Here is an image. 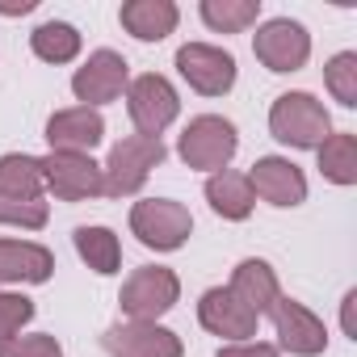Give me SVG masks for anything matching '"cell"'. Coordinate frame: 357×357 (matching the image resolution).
Segmentation results:
<instances>
[{
    "label": "cell",
    "mask_w": 357,
    "mask_h": 357,
    "mask_svg": "<svg viewBox=\"0 0 357 357\" xmlns=\"http://www.w3.org/2000/svg\"><path fill=\"white\" fill-rule=\"evenodd\" d=\"M51 211L43 202V168L34 155H0V223L38 231L47 227Z\"/></svg>",
    "instance_id": "cell-1"
},
{
    "label": "cell",
    "mask_w": 357,
    "mask_h": 357,
    "mask_svg": "<svg viewBox=\"0 0 357 357\" xmlns=\"http://www.w3.org/2000/svg\"><path fill=\"white\" fill-rule=\"evenodd\" d=\"M269 130L286 147L315 151L332 135V118H328L324 101H315L311 93H282L269 109Z\"/></svg>",
    "instance_id": "cell-2"
},
{
    "label": "cell",
    "mask_w": 357,
    "mask_h": 357,
    "mask_svg": "<svg viewBox=\"0 0 357 357\" xmlns=\"http://www.w3.org/2000/svg\"><path fill=\"white\" fill-rule=\"evenodd\" d=\"M164 143L151 139V135H126L109 147V160L101 164V176H105V194L109 198H130L143 190V181L151 176V168L164 164Z\"/></svg>",
    "instance_id": "cell-3"
},
{
    "label": "cell",
    "mask_w": 357,
    "mask_h": 357,
    "mask_svg": "<svg viewBox=\"0 0 357 357\" xmlns=\"http://www.w3.org/2000/svg\"><path fill=\"white\" fill-rule=\"evenodd\" d=\"M236 147H240V135H236V126H231L227 118H219V114L194 118V122L181 130V143H176L181 160H185L190 168H198V172H223V168L231 164Z\"/></svg>",
    "instance_id": "cell-4"
},
{
    "label": "cell",
    "mask_w": 357,
    "mask_h": 357,
    "mask_svg": "<svg viewBox=\"0 0 357 357\" xmlns=\"http://www.w3.org/2000/svg\"><path fill=\"white\" fill-rule=\"evenodd\" d=\"M176 298H181V282H176V273L164 269V265H143V269H135V273L122 282V294H118L122 311H126L130 319H139V324H155L160 315L172 311Z\"/></svg>",
    "instance_id": "cell-5"
},
{
    "label": "cell",
    "mask_w": 357,
    "mask_h": 357,
    "mask_svg": "<svg viewBox=\"0 0 357 357\" xmlns=\"http://www.w3.org/2000/svg\"><path fill=\"white\" fill-rule=\"evenodd\" d=\"M130 231L139 236L143 248H155V252H172L181 248L194 231V219L181 202L172 198H147V202H135L130 211Z\"/></svg>",
    "instance_id": "cell-6"
},
{
    "label": "cell",
    "mask_w": 357,
    "mask_h": 357,
    "mask_svg": "<svg viewBox=\"0 0 357 357\" xmlns=\"http://www.w3.org/2000/svg\"><path fill=\"white\" fill-rule=\"evenodd\" d=\"M38 168H43V190H51L59 202H84V198L105 194V176L93 155L51 151L38 160Z\"/></svg>",
    "instance_id": "cell-7"
},
{
    "label": "cell",
    "mask_w": 357,
    "mask_h": 357,
    "mask_svg": "<svg viewBox=\"0 0 357 357\" xmlns=\"http://www.w3.org/2000/svg\"><path fill=\"white\" fill-rule=\"evenodd\" d=\"M126 114H130V122L139 126V135L160 139V130H164L176 114H181V97H176V89H172L164 76L147 72V76H139V80L126 84Z\"/></svg>",
    "instance_id": "cell-8"
},
{
    "label": "cell",
    "mask_w": 357,
    "mask_h": 357,
    "mask_svg": "<svg viewBox=\"0 0 357 357\" xmlns=\"http://www.w3.org/2000/svg\"><path fill=\"white\" fill-rule=\"evenodd\" d=\"M252 55L269 68V72H298L311 55V34L290 22V17H273L257 30L252 38Z\"/></svg>",
    "instance_id": "cell-9"
},
{
    "label": "cell",
    "mask_w": 357,
    "mask_h": 357,
    "mask_svg": "<svg viewBox=\"0 0 357 357\" xmlns=\"http://www.w3.org/2000/svg\"><path fill=\"white\" fill-rule=\"evenodd\" d=\"M176 72L190 80V89H198L202 97H223L236 84V59L223 47L211 43H185L176 51Z\"/></svg>",
    "instance_id": "cell-10"
},
{
    "label": "cell",
    "mask_w": 357,
    "mask_h": 357,
    "mask_svg": "<svg viewBox=\"0 0 357 357\" xmlns=\"http://www.w3.org/2000/svg\"><path fill=\"white\" fill-rule=\"evenodd\" d=\"M126 84H130V68L118 51H93L84 59V68H76V76H72V93L89 109H97L105 101H118Z\"/></svg>",
    "instance_id": "cell-11"
},
{
    "label": "cell",
    "mask_w": 357,
    "mask_h": 357,
    "mask_svg": "<svg viewBox=\"0 0 357 357\" xmlns=\"http://www.w3.org/2000/svg\"><path fill=\"white\" fill-rule=\"evenodd\" d=\"M269 315H273V328H278V340H282L286 353H294V357H319V353L328 349V328H324V319H319L315 311H307L303 303L278 298V303L269 307Z\"/></svg>",
    "instance_id": "cell-12"
},
{
    "label": "cell",
    "mask_w": 357,
    "mask_h": 357,
    "mask_svg": "<svg viewBox=\"0 0 357 357\" xmlns=\"http://www.w3.org/2000/svg\"><path fill=\"white\" fill-rule=\"evenodd\" d=\"M101 344H105L109 357H181L185 353L176 332H168L160 324H139V319L105 328Z\"/></svg>",
    "instance_id": "cell-13"
},
{
    "label": "cell",
    "mask_w": 357,
    "mask_h": 357,
    "mask_svg": "<svg viewBox=\"0 0 357 357\" xmlns=\"http://www.w3.org/2000/svg\"><path fill=\"white\" fill-rule=\"evenodd\" d=\"M248 185L269 206H298L307 198V176H303V168L290 164V160H282V155L257 160L252 172H248Z\"/></svg>",
    "instance_id": "cell-14"
},
{
    "label": "cell",
    "mask_w": 357,
    "mask_h": 357,
    "mask_svg": "<svg viewBox=\"0 0 357 357\" xmlns=\"http://www.w3.org/2000/svg\"><path fill=\"white\" fill-rule=\"evenodd\" d=\"M198 319H202L206 332L227 336V340L236 344V340L257 336V319H261V315H252V311L227 290V286H215V290L202 294V303H198Z\"/></svg>",
    "instance_id": "cell-15"
},
{
    "label": "cell",
    "mask_w": 357,
    "mask_h": 357,
    "mask_svg": "<svg viewBox=\"0 0 357 357\" xmlns=\"http://www.w3.org/2000/svg\"><path fill=\"white\" fill-rule=\"evenodd\" d=\"M105 135V118L89 105H72V109H59L51 114L47 122V143L51 151H76V155H89Z\"/></svg>",
    "instance_id": "cell-16"
},
{
    "label": "cell",
    "mask_w": 357,
    "mask_h": 357,
    "mask_svg": "<svg viewBox=\"0 0 357 357\" xmlns=\"http://www.w3.org/2000/svg\"><path fill=\"white\" fill-rule=\"evenodd\" d=\"M55 273V257L30 240H0V286L13 282H47Z\"/></svg>",
    "instance_id": "cell-17"
},
{
    "label": "cell",
    "mask_w": 357,
    "mask_h": 357,
    "mask_svg": "<svg viewBox=\"0 0 357 357\" xmlns=\"http://www.w3.org/2000/svg\"><path fill=\"white\" fill-rule=\"evenodd\" d=\"M176 5L172 0H126L122 5V13H118V22H122V30L130 34V38H139V43H160V38H168L172 30H176Z\"/></svg>",
    "instance_id": "cell-18"
},
{
    "label": "cell",
    "mask_w": 357,
    "mask_h": 357,
    "mask_svg": "<svg viewBox=\"0 0 357 357\" xmlns=\"http://www.w3.org/2000/svg\"><path fill=\"white\" fill-rule=\"evenodd\" d=\"M252 315H265L278 298H282V286H278V273L269 269V261H257V257H248V261H240L236 265V273H231V286H227Z\"/></svg>",
    "instance_id": "cell-19"
},
{
    "label": "cell",
    "mask_w": 357,
    "mask_h": 357,
    "mask_svg": "<svg viewBox=\"0 0 357 357\" xmlns=\"http://www.w3.org/2000/svg\"><path fill=\"white\" fill-rule=\"evenodd\" d=\"M206 202H211L215 215L240 223V219L252 215L257 194H252V185H248L244 172H227V168H223V172H211V181H206Z\"/></svg>",
    "instance_id": "cell-20"
},
{
    "label": "cell",
    "mask_w": 357,
    "mask_h": 357,
    "mask_svg": "<svg viewBox=\"0 0 357 357\" xmlns=\"http://www.w3.org/2000/svg\"><path fill=\"white\" fill-rule=\"evenodd\" d=\"M72 240H76L80 261H84L93 273H101V278L118 273V265H122V244H118V236H114L109 227H76Z\"/></svg>",
    "instance_id": "cell-21"
},
{
    "label": "cell",
    "mask_w": 357,
    "mask_h": 357,
    "mask_svg": "<svg viewBox=\"0 0 357 357\" xmlns=\"http://www.w3.org/2000/svg\"><path fill=\"white\" fill-rule=\"evenodd\" d=\"M315 151H319V172L332 185H357V135L349 130L328 135Z\"/></svg>",
    "instance_id": "cell-22"
},
{
    "label": "cell",
    "mask_w": 357,
    "mask_h": 357,
    "mask_svg": "<svg viewBox=\"0 0 357 357\" xmlns=\"http://www.w3.org/2000/svg\"><path fill=\"white\" fill-rule=\"evenodd\" d=\"M30 47L43 63H72L80 55V30L68 22H43L30 34Z\"/></svg>",
    "instance_id": "cell-23"
},
{
    "label": "cell",
    "mask_w": 357,
    "mask_h": 357,
    "mask_svg": "<svg viewBox=\"0 0 357 357\" xmlns=\"http://www.w3.org/2000/svg\"><path fill=\"white\" fill-rule=\"evenodd\" d=\"M261 17V0H202V22L215 34H240Z\"/></svg>",
    "instance_id": "cell-24"
},
{
    "label": "cell",
    "mask_w": 357,
    "mask_h": 357,
    "mask_svg": "<svg viewBox=\"0 0 357 357\" xmlns=\"http://www.w3.org/2000/svg\"><path fill=\"white\" fill-rule=\"evenodd\" d=\"M324 84H328V93L340 101V105H357V55L353 51H340V55H332L328 59V68H324Z\"/></svg>",
    "instance_id": "cell-25"
},
{
    "label": "cell",
    "mask_w": 357,
    "mask_h": 357,
    "mask_svg": "<svg viewBox=\"0 0 357 357\" xmlns=\"http://www.w3.org/2000/svg\"><path fill=\"white\" fill-rule=\"evenodd\" d=\"M34 319V303L26 294H13V290H0V340L17 336L26 324Z\"/></svg>",
    "instance_id": "cell-26"
},
{
    "label": "cell",
    "mask_w": 357,
    "mask_h": 357,
    "mask_svg": "<svg viewBox=\"0 0 357 357\" xmlns=\"http://www.w3.org/2000/svg\"><path fill=\"white\" fill-rule=\"evenodd\" d=\"M0 357H63L55 336H9L0 340Z\"/></svg>",
    "instance_id": "cell-27"
},
{
    "label": "cell",
    "mask_w": 357,
    "mask_h": 357,
    "mask_svg": "<svg viewBox=\"0 0 357 357\" xmlns=\"http://www.w3.org/2000/svg\"><path fill=\"white\" fill-rule=\"evenodd\" d=\"M215 357H278V344H269V340H236V344H223Z\"/></svg>",
    "instance_id": "cell-28"
},
{
    "label": "cell",
    "mask_w": 357,
    "mask_h": 357,
    "mask_svg": "<svg viewBox=\"0 0 357 357\" xmlns=\"http://www.w3.org/2000/svg\"><path fill=\"white\" fill-rule=\"evenodd\" d=\"M5 17H17V13H34V0H22V5H0Z\"/></svg>",
    "instance_id": "cell-29"
}]
</instances>
